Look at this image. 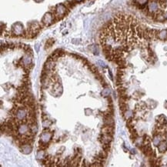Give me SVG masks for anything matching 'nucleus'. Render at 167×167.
<instances>
[{
	"instance_id": "obj_1",
	"label": "nucleus",
	"mask_w": 167,
	"mask_h": 167,
	"mask_svg": "<svg viewBox=\"0 0 167 167\" xmlns=\"http://www.w3.org/2000/svg\"><path fill=\"white\" fill-rule=\"evenodd\" d=\"M69 13L68 8L66 7V5L64 4H58L56 5V7L55 8V13H54V19L55 21L60 20L63 19L64 16L67 15Z\"/></svg>"
},
{
	"instance_id": "obj_2",
	"label": "nucleus",
	"mask_w": 167,
	"mask_h": 167,
	"mask_svg": "<svg viewBox=\"0 0 167 167\" xmlns=\"http://www.w3.org/2000/svg\"><path fill=\"white\" fill-rule=\"evenodd\" d=\"M12 33L16 36H24V29H23V25L21 22H16L13 24V27H12Z\"/></svg>"
},
{
	"instance_id": "obj_3",
	"label": "nucleus",
	"mask_w": 167,
	"mask_h": 167,
	"mask_svg": "<svg viewBox=\"0 0 167 167\" xmlns=\"http://www.w3.org/2000/svg\"><path fill=\"white\" fill-rule=\"evenodd\" d=\"M42 22L44 25L49 26L51 24L54 22V15L51 13H47L44 15V16L42 17Z\"/></svg>"
},
{
	"instance_id": "obj_4",
	"label": "nucleus",
	"mask_w": 167,
	"mask_h": 167,
	"mask_svg": "<svg viewBox=\"0 0 167 167\" xmlns=\"http://www.w3.org/2000/svg\"><path fill=\"white\" fill-rule=\"evenodd\" d=\"M102 133L109 135V136H113L114 134V126H109V125H105L102 128Z\"/></svg>"
},
{
	"instance_id": "obj_5",
	"label": "nucleus",
	"mask_w": 167,
	"mask_h": 167,
	"mask_svg": "<svg viewBox=\"0 0 167 167\" xmlns=\"http://www.w3.org/2000/svg\"><path fill=\"white\" fill-rule=\"evenodd\" d=\"M21 62H22V64L23 66H29L31 65V63H32V58H31V56L29 55V54H26L21 59Z\"/></svg>"
},
{
	"instance_id": "obj_6",
	"label": "nucleus",
	"mask_w": 167,
	"mask_h": 167,
	"mask_svg": "<svg viewBox=\"0 0 167 167\" xmlns=\"http://www.w3.org/2000/svg\"><path fill=\"white\" fill-rule=\"evenodd\" d=\"M158 10V5L156 2H151L148 5V11L149 13H156V12Z\"/></svg>"
},
{
	"instance_id": "obj_7",
	"label": "nucleus",
	"mask_w": 167,
	"mask_h": 167,
	"mask_svg": "<svg viewBox=\"0 0 167 167\" xmlns=\"http://www.w3.org/2000/svg\"><path fill=\"white\" fill-rule=\"evenodd\" d=\"M52 134L49 133H46V132H44V133L42 134V136H40L41 138V141L44 142H48L49 140L52 138Z\"/></svg>"
},
{
	"instance_id": "obj_8",
	"label": "nucleus",
	"mask_w": 167,
	"mask_h": 167,
	"mask_svg": "<svg viewBox=\"0 0 167 167\" xmlns=\"http://www.w3.org/2000/svg\"><path fill=\"white\" fill-rule=\"evenodd\" d=\"M32 151V147L29 144H25L21 146V152L24 154H29Z\"/></svg>"
},
{
	"instance_id": "obj_9",
	"label": "nucleus",
	"mask_w": 167,
	"mask_h": 167,
	"mask_svg": "<svg viewBox=\"0 0 167 167\" xmlns=\"http://www.w3.org/2000/svg\"><path fill=\"white\" fill-rule=\"evenodd\" d=\"M104 125H109V126H115V122H114L113 118L111 117H105L104 118Z\"/></svg>"
},
{
	"instance_id": "obj_10",
	"label": "nucleus",
	"mask_w": 167,
	"mask_h": 167,
	"mask_svg": "<svg viewBox=\"0 0 167 167\" xmlns=\"http://www.w3.org/2000/svg\"><path fill=\"white\" fill-rule=\"evenodd\" d=\"M156 122H158V124H159L161 125H166V117L164 116L163 115H161L156 117Z\"/></svg>"
},
{
	"instance_id": "obj_11",
	"label": "nucleus",
	"mask_w": 167,
	"mask_h": 167,
	"mask_svg": "<svg viewBox=\"0 0 167 167\" xmlns=\"http://www.w3.org/2000/svg\"><path fill=\"white\" fill-rule=\"evenodd\" d=\"M158 149H159V151L160 152V153H164V152H166V150L167 149V142L165 141V140H163V141L159 144Z\"/></svg>"
},
{
	"instance_id": "obj_12",
	"label": "nucleus",
	"mask_w": 167,
	"mask_h": 167,
	"mask_svg": "<svg viewBox=\"0 0 167 167\" xmlns=\"http://www.w3.org/2000/svg\"><path fill=\"white\" fill-rule=\"evenodd\" d=\"M158 39H159L161 40H166L167 39V30H163L159 32L157 36Z\"/></svg>"
},
{
	"instance_id": "obj_13",
	"label": "nucleus",
	"mask_w": 167,
	"mask_h": 167,
	"mask_svg": "<svg viewBox=\"0 0 167 167\" xmlns=\"http://www.w3.org/2000/svg\"><path fill=\"white\" fill-rule=\"evenodd\" d=\"M146 102H139L138 104L136 105V110H138V111H140V110H143V109H145L146 108Z\"/></svg>"
},
{
	"instance_id": "obj_14",
	"label": "nucleus",
	"mask_w": 167,
	"mask_h": 167,
	"mask_svg": "<svg viewBox=\"0 0 167 167\" xmlns=\"http://www.w3.org/2000/svg\"><path fill=\"white\" fill-rule=\"evenodd\" d=\"M134 2H136L137 5H139L141 8H143L147 3L148 0H134Z\"/></svg>"
},
{
	"instance_id": "obj_15",
	"label": "nucleus",
	"mask_w": 167,
	"mask_h": 167,
	"mask_svg": "<svg viewBox=\"0 0 167 167\" xmlns=\"http://www.w3.org/2000/svg\"><path fill=\"white\" fill-rule=\"evenodd\" d=\"M123 115H124L125 119L127 120V119H130V118H132V117H133V113L132 112V111H130V110H126V111H125V112L124 113Z\"/></svg>"
},
{
	"instance_id": "obj_16",
	"label": "nucleus",
	"mask_w": 167,
	"mask_h": 167,
	"mask_svg": "<svg viewBox=\"0 0 167 167\" xmlns=\"http://www.w3.org/2000/svg\"><path fill=\"white\" fill-rule=\"evenodd\" d=\"M54 39H48L47 41H46V46H45V48L46 49H49V48H50L51 46L53 45V43H54Z\"/></svg>"
},
{
	"instance_id": "obj_17",
	"label": "nucleus",
	"mask_w": 167,
	"mask_h": 167,
	"mask_svg": "<svg viewBox=\"0 0 167 167\" xmlns=\"http://www.w3.org/2000/svg\"><path fill=\"white\" fill-rule=\"evenodd\" d=\"M64 5H66V7L67 8H72L74 7L75 2H73V1H66V2H65Z\"/></svg>"
},
{
	"instance_id": "obj_18",
	"label": "nucleus",
	"mask_w": 167,
	"mask_h": 167,
	"mask_svg": "<svg viewBox=\"0 0 167 167\" xmlns=\"http://www.w3.org/2000/svg\"><path fill=\"white\" fill-rule=\"evenodd\" d=\"M158 3L161 8H165L167 7V0H158Z\"/></svg>"
},
{
	"instance_id": "obj_19",
	"label": "nucleus",
	"mask_w": 167,
	"mask_h": 167,
	"mask_svg": "<svg viewBox=\"0 0 167 167\" xmlns=\"http://www.w3.org/2000/svg\"><path fill=\"white\" fill-rule=\"evenodd\" d=\"M118 93L119 95L121 96H123L126 94V89H125L123 87H119L118 89Z\"/></svg>"
},
{
	"instance_id": "obj_20",
	"label": "nucleus",
	"mask_w": 167,
	"mask_h": 167,
	"mask_svg": "<svg viewBox=\"0 0 167 167\" xmlns=\"http://www.w3.org/2000/svg\"><path fill=\"white\" fill-rule=\"evenodd\" d=\"M89 68H90L91 71L94 73V74L96 72H98V69H97V68H96V66H95L94 65H92V64H89Z\"/></svg>"
},
{
	"instance_id": "obj_21",
	"label": "nucleus",
	"mask_w": 167,
	"mask_h": 167,
	"mask_svg": "<svg viewBox=\"0 0 167 167\" xmlns=\"http://www.w3.org/2000/svg\"><path fill=\"white\" fill-rule=\"evenodd\" d=\"M51 124H52V122L49 121V120H47V119L44 120V122H43V123H42L44 127H49Z\"/></svg>"
},
{
	"instance_id": "obj_22",
	"label": "nucleus",
	"mask_w": 167,
	"mask_h": 167,
	"mask_svg": "<svg viewBox=\"0 0 167 167\" xmlns=\"http://www.w3.org/2000/svg\"><path fill=\"white\" fill-rule=\"evenodd\" d=\"M44 155H45V153H44V151H43V150H41V151L39 152V153H38V154H37V158H38V159H42L43 157H45V156H44Z\"/></svg>"
},
{
	"instance_id": "obj_23",
	"label": "nucleus",
	"mask_w": 167,
	"mask_h": 167,
	"mask_svg": "<svg viewBox=\"0 0 167 167\" xmlns=\"http://www.w3.org/2000/svg\"><path fill=\"white\" fill-rule=\"evenodd\" d=\"M109 93H110V90L106 89H104L103 91H102V95L103 96H109Z\"/></svg>"
},
{
	"instance_id": "obj_24",
	"label": "nucleus",
	"mask_w": 167,
	"mask_h": 167,
	"mask_svg": "<svg viewBox=\"0 0 167 167\" xmlns=\"http://www.w3.org/2000/svg\"><path fill=\"white\" fill-rule=\"evenodd\" d=\"M35 2H42L43 0H34Z\"/></svg>"
},
{
	"instance_id": "obj_25",
	"label": "nucleus",
	"mask_w": 167,
	"mask_h": 167,
	"mask_svg": "<svg viewBox=\"0 0 167 167\" xmlns=\"http://www.w3.org/2000/svg\"><path fill=\"white\" fill-rule=\"evenodd\" d=\"M74 1H75L76 2H83V0H74Z\"/></svg>"
},
{
	"instance_id": "obj_26",
	"label": "nucleus",
	"mask_w": 167,
	"mask_h": 167,
	"mask_svg": "<svg viewBox=\"0 0 167 167\" xmlns=\"http://www.w3.org/2000/svg\"><path fill=\"white\" fill-rule=\"evenodd\" d=\"M132 153H136V150H135V149H132Z\"/></svg>"
},
{
	"instance_id": "obj_27",
	"label": "nucleus",
	"mask_w": 167,
	"mask_h": 167,
	"mask_svg": "<svg viewBox=\"0 0 167 167\" xmlns=\"http://www.w3.org/2000/svg\"><path fill=\"white\" fill-rule=\"evenodd\" d=\"M165 107H166V109H167V101L166 102V103H165Z\"/></svg>"
},
{
	"instance_id": "obj_28",
	"label": "nucleus",
	"mask_w": 167,
	"mask_h": 167,
	"mask_svg": "<svg viewBox=\"0 0 167 167\" xmlns=\"http://www.w3.org/2000/svg\"><path fill=\"white\" fill-rule=\"evenodd\" d=\"M38 49H39V45H36V51H38Z\"/></svg>"
},
{
	"instance_id": "obj_29",
	"label": "nucleus",
	"mask_w": 167,
	"mask_h": 167,
	"mask_svg": "<svg viewBox=\"0 0 167 167\" xmlns=\"http://www.w3.org/2000/svg\"><path fill=\"white\" fill-rule=\"evenodd\" d=\"M165 18L167 19V13H166V14H165Z\"/></svg>"
}]
</instances>
